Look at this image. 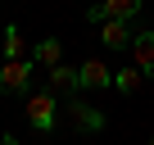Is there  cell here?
I'll return each instance as SVG.
<instances>
[{"mask_svg": "<svg viewBox=\"0 0 154 145\" xmlns=\"http://www.w3.org/2000/svg\"><path fill=\"white\" fill-rule=\"evenodd\" d=\"M32 63H36V68H45V72H50V68H59V63H63V41H59V36H45V41L32 50Z\"/></svg>", "mask_w": 154, "mask_h": 145, "instance_id": "obj_7", "label": "cell"}, {"mask_svg": "<svg viewBox=\"0 0 154 145\" xmlns=\"http://www.w3.org/2000/svg\"><path fill=\"white\" fill-rule=\"evenodd\" d=\"M68 118H72L77 131H104V113H100L95 104H86V100H77V95H72V104H68Z\"/></svg>", "mask_w": 154, "mask_h": 145, "instance_id": "obj_5", "label": "cell"}, {"mask_svg": "<svg viewBox=\"0 0 154 145\" xmlns=\"http://www.w3.org/2000/svg\"><path fill=\"white\" fill-rule=\"evenodd\" d=\"M149 145H154V136H149Z\"/></svg>", "mask_w": 154, "mask_h": 145, "instance_id": "obj_13", "label": "cell"}, {"mask_svg": "<svg viewBox=\"0 0 154 145\" xmlns=\"http://www.w3.org/2000/svg\"><path fill=\"white\" fill-rule=\"evenodd\" d=\"M23 113H27V122H32L36 131H54V122H59V100H54V91H41V95H27Z\"/></svg>", "mask_w": 154, "mask_h": 145, "instance_id": "obj_1", "label": "cell"}, {"mask_svg": "<svg viewBox=\"0 0 154 145\" xmlns=\"http://www.w3.org/2000/svg\"><path fill=\"white\" fill-rule=\"evenodd\" d=\"M131 36H136V32H131L127 18H109V23H100V41L113 45V50H118V45H131Z\"/></svg>", "mask_w": 154, "mask_h": 145, "instance_id": "obj_8", "label": "cell"}, {"mask_svg": "<svg viewBox=\"0 0 154 145\" xmlns=\"http://www.w3.org/2000/svg\"><path fill=\"white\" fill-rule=\"evenodd\" d=\"M50 86L54 91H77V68H68V63L50 68Z\"/></svg>", "mask_w": 154, "mask_h": 145, "instance_id": "obj_11", "label": "cell"}, {"mask_svg": "<svg viewBox=\"0 0 154 145\" xmlns=\"http://www.w3.org/2000/svg\"><path fill=\"white\" fill-rule=\"evenodd\" d=\"M32 59H9V63H0V91L5 95H14V91H27V82H32Z\"/></svg>", "mask_w": 154, "mask_h": 145, "instance_id": "obj_4", "label": "cell"}, {"mask_svg": "<svg viewBox=\"0 0 154 145\" xmlns=\"http://www.w3.org/2000/svg\"><path fill=\"white\" fill-rule=\"evenodd\" d=\"M0 145H18V140H14V136H0Z\"/></svg>", "mask_w": 154, "mask_h": 145, "instance_id": "obj_12", "label": "cell"}, {"mask_svg": "<svg viewBox=\"0 0 154 145\" xmlns=\"http://www.w3.org/2000/svg\"><path fill=\"white\" fill-rule=\"evenodd\" d=\"M140 82H145V72H140V68H131V63H127V68H113V91L136 95V91H140Z\"/></svg>", "mask_w": 154, "mask_h": 145, "instance_id": "obj_9", "label": "cell"}, {"mask_svg": "<svg viewBox=\"0 0 154 145\" xmlns=\"http://www.w3.org/2000/svg\"><path fill=\"white\" fill-rule=\"evenodd\" d=\"M140 5H145V0H100V5H91L86 9V18L91 23H109V18H136L140 14Z\"/></svg>", "mask_w": 154, "mask_h": 145, "instance_id": "obj_2", "label": "cell"}, {"mask_svg": "<svg viewBox=\"0 0 154 145\" xmlns=\"http://www.w3.org/2000/svg\"><path fill=\"white\" fill-rule=\"evenodd\" d=\"M131 68L154 72V32H136L131 36Z\"/></svg>", "mask_w": 154, "mask_h": 145, "instance_id": "obj_6", "label": "cell"}, {"mask_svg": "<svg viewBox=\"0 0 154 145\" xmlns=\"http://www.w3.org/2000/svg\"><path fill=\"white\" fill-rule=\"evenodd\" d=\"M9 59H27V45H23V32H18L14 23L5 27V63H9Z\"/></svg>", "mask_w": 154, "mask_h": 145, "instance_id": "obj_10", "label": "cell"}, {"mask_svg": "<svg viewBox=\"0 0 154 145\" xmlns=\"http://www.w3.org/2000/svg\"><path fill=\"white\" fill-rule=\"evenodd\" d=\"M77 86H82V91H104V86H113V68H109L104 59L77 63Z\"/></svg>", "mask_w": 154, "mask_h": 145, "instance_id": "obj_3", "label": "cell"}]
</instances>
